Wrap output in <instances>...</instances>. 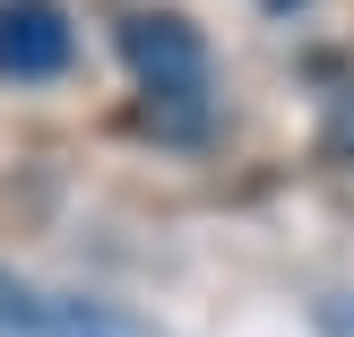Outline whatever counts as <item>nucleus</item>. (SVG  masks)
Listing matches in <instances>:
<instances>
[{"label": "nucleus", "mask_w": 354, "mask_h": 337, "mask_svg": "<svg viewBox=\"0 0 354 337\" xmlns=\"http://www.w3.org/2000/svg\"><path fill=\"white\" fill-rule=\"evenodd\" d=\"M0 329L9 337H173V329L138 320V311L104 303V294H61L17 268H0Z\"/></svg>", "instance_id": "1"}, {"label": "nucleus", "mask_w": 354, "mask_h": 337, "mask_svg": "<svg viewBox=\"0 0 354 337\" xmlns=\"http://www.w3.org/2000/svg\"><path fill=\"white\" fill-rule=\"evenodd\" d=\"M121 61H130L138 95H173V86H207V35L182 9H130L113 26Z\"/></svg>", "instance_id": "2"}, {"label": "nucleus", "mask_w": 354, "mask_h": 337, "mask_svg": "<svg viewBox=\"0 0 354 337\" xmlns=\"http://www.w3.org/2000/svg\"><path fill=\"white\" fill-rule=\"evenodd\" d=\"M78 61V26L61 0H0V78L9 86H52Z\"/></svg>", "instance_id": "3"}, {"label": "nucleus", "mask_w": 354, "mask_h": 337, "mask_svg": "<svg viewBox=\"0 0 354 337\" xmlns=\"http://www.w3.org/2000/svg\"><path fill=\"white\" fill-rule=\"evenodd\" d=\"M138 130L165 138V147H199V138L216 130V104H207V86H173V95L138 104Z\"/></svg>", "instance_id": "4"}, {"label": "nucleus", "mask_w": 354, "mask_h": 337, "mask_svg": "<svg viewBox=\"0 0 354 337\" xmlns=\"http://www.w3.org/2000/svg\"><path fill=\"white\" fill-rule=\"evenodd\" d=\"M320 138H328V165L354 182V95H337V104H328V130H320Z\"/></svg>", "instance_id": "5"}, {"label": "nucleus", "mask_w": 354, "mask_h": 337, "mask_svg": "<svg viewBox=\"0 0 354 337\" xmlns=\"http://www.w3.org/2000/svg\"><path fill=\"white\" fill-rule=\"evenodd\" d=\"M311 329L320 337H354V286H328L320 303H311Z\"/></svg>", "instance_id": "6"}]
</instances>
